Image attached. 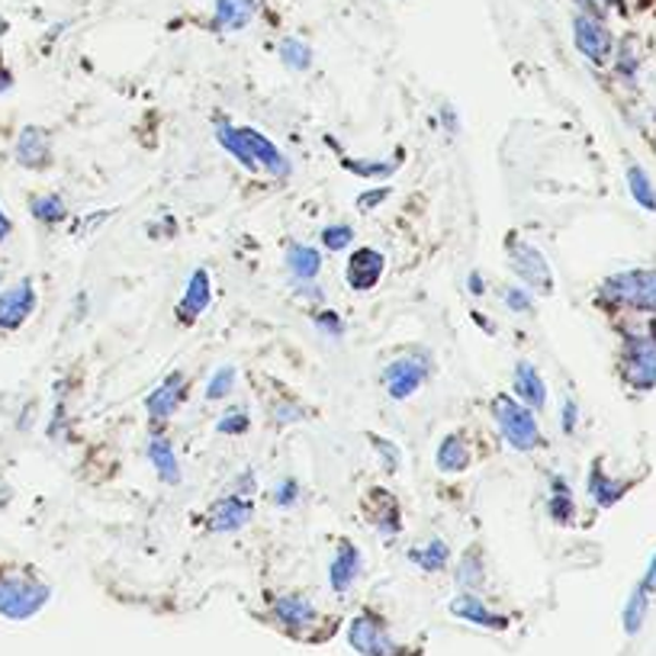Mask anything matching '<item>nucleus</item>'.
I'll return each mask as SVG.
<instances>
[{"mask_svg": "<svg viewBox=\"0 0 656 656\" xmlns=\"http://www.w3.org/2000/svg\"><path fill=\"white\" fill-rule=\"evenodd\" d=\"M598 299L611 309L624 312H641V315H656V271L634 267L621 271L601 281Z\"/></svg>", "mask_w": 656, "mask_h": 656, "instance_id": "f257e3e1", "label": "nucleus"}, {"mask_svg": "<svg viewBox=\"0 0 656 656\" xmlns=\"http://www.w3.org/2000/svg\"><path fill=\"white\" fill-rule=\"evenodd\" d=\"M492 418H496V428H499V434L505 438L509 448H515L522 454H535L544 448V431L537 425V413H532L525 403L499 393L492 399Z\"/></svg>", "mask_w": 656, "mask_h": 656, "instance_id": "f03ea898", "label": "nucleus"}, {"mask_svg": "<svg viewBox=\"0 0 656 656\" xmlns=\"http://www.w3.org/2000/svg\"><path fill=\"white\" fill-rule=\"evenodd\" d=\"M505 261H509L512 274L518 277V284L525 290H532V294H550L553 290V274H550L544 251L532 239H525L522 232L505 236Z\"/></svg>", "mask_w": 656, "mask_h": 656, "instance_id": "7ed1b4c3", "label": "nucleus"}, {"mask_svg": "<svg viewBox=\"0 0 656 656\" xmlns=\"http://www.w3.org/2000/svg\"><path fill=\"white\" fill-rule=\"evenodd\" d=\"M52 589L26 573H3L0 576V615L10 621H26L46 608Z\"/></svg>", "mask_w": 656, "mask_h": 656, "instance_id": "20e7f679", "label": "nucleus"}, {"mask_svg": "<svg viewBox=\"0 0 656 656\" xmlns=\"http://www.w3.org/2000/svg\"><path fill=\"white\" fill-rule=\"evenodd\" d=\"M621 377L631 390L647 393L656 386V332L631 329L621 345Z\"/></svg>", "mask_w": 656, "mask_h": 656, "instance_id": "39448f33", "label": "nucleus"}, {"mask_svg": "<svg viewBox=\"0 0 656 656\" xmlns=\"http://www.w3.org/2000/svg\"><path fill=\"white\" fill-rule=\"evenodd\" d=\"M431 367H434L431 351H409V355H399V358H393L383 367L380 383H383V390H386L390 399L406 403V399H413L418 390L428 383Z\"/></svg>", "mask_w": 656, "mask_h": 656, "instance_id": "423d86ee", "label": "nucleus"}, {"mask_svg": "<svg viewBox=\"0 0 656 656\" xmlns=\"http://www.w3.org/2000/svg\"><path fill=\"white\" fill-rule=\"evenodd\" d=\"M348 647L360 656H406V644H399L393 637V631L386 628V621L377 611H360L348 621Z\"/></svg>", "mask_w": 656, "mask_h": 656, "instance_id": "0eeeda50", "label": "nucleus"}, {"mask_svg": "<svg viewBox=\"0 0 656 656\" xmlns=\"http://www.w3.org/2000/svg\"><path fill=\"white\" fill-rule=\"evenodd\" d=\"M573 43H576L580 56H586L598 68L615 59V49H618L615 33L608 29V23L598 20V16H589V13H576L573 16Z\"/></svg>", "mask_w": 656, "mask_h": 656, "instance_id": "6e6552de", "label": "nucleus"}, {"mask_svg": "<svg viewBox=\"0 0 656 656\" xmlns=\"http://www.w3.org/2000/svg\"><path fill=\"white\" fill-rule=\"evenodd\" d=\"M251 518H254V502L244 499V496L229 492V496H223V499H216V502L210 505L203 525H206L210 535H236Z\"/></svg>", "mask_w": 656, "mask_h": 656, "instance_id": "1a4fd4ad", "label": "nucleus"}, {"mask_svg": "<svg viewBox=\"0 0 656 656\" xmlns=\"http://www.w3.org/2000/svg\"><path fill=\"white\" fill-rule=\"evenodd\" d=\"M271 615H274V621H277L287 634H294V637L309 634V631L319 624V608L306 596H299V593H284V596L274 598V601H271Z\"/></svg>", "mask_w": 656, "mask_h": 656, "instance_id": "9d476101", "label": "nucleus"}, {"mask_svg": "<svg viewBox=\"0 0 656 656\" xmlns=\"http://www.w3.org/2000/svg\"><path fill=\"white\" fill-rule=\"evenodd\" d=\"M386 274V254L380 248H355L348 254V264H345V281L355 294H370Z\"/></svg>", "mask_w": 656, "mask_h": 656, "instance_id": "9b49d317", "label": "nucleus"}, {"mask_svg": "<svg viewBox=\"0 0 656 656\" xmlns=\"http://www.w3.org/2000/svg\"><path fill=\"white\" fill-rule=\"evenodd\" d=\"M363 560H360V547L351 537H338L335 540V553L329 560V586L335 596H348L360 580Z\"/></svg>", "mask_w": 656, "mask_h": 656, "instance_id": "f8f14e48", "label": "nucleus"}, {"mask_svg": "<svg viewBox=\"0 0 656 656\" xmlns=\"http://www.w3.org/2000/svg\"><path fill=\"white\" fill-rule=\"evenodd\" d=\"M367 518H370L373 532L383 537V540H390V544L403 535V512H399V499H396L390 489H383V486H377V489H370V492H367Z\"/></svg>", "mask_w": 656, "mask_h": 656, "instance_id": "ddd939ff", "label": "nucleus"}, {"mask_svg": "<svg viewBox=\"0 0 656 656\" xmlns=\"http://www.w3.org/2000/svg\"><path fill=\"white\" fill-rule=\"evenodd\" d=\"M213 306V281H210V271L206 267H193L187 284H183V294L178 302V322L180 325H193L200 315H206Z\"/></svg>", "mask_w": 656, "mask_h": 656, "instance_id": "4468645a", "label": "nucleus"}, {"mask_svg": "<svg viewBox=\"0 0 656 656\" xmlns=\"http://www.w3.org/2000/svg\"><path fill=\"white\" fill-rule=\"evenodd\" d=\"M187 373L183 370H175V373H168L148 396H145V413L152 421H168V418L178 413L180 406H183V399H187Z\"/></svg>", "mask_w": 656, "mask_h": 656, "instance_id": "2eb2a0df", "label": "nucleus"}, {"mask_svg": "<svg viewBox=\"0 0 656 656\" xmlns=\"http://www.w3.org/2000/svg\"><path fill=\"white\" fill-rule=\"evenodd\" d=\"M36 287L33 281H20L7 290H0V329L16 332L33 312H36Z\"/></svg>", "mask_w": 656, "mask_h": 656, "instance_id": "dca6fc26", "label": "nucleus"}, {"mask_svg": "<svg viewBox=\"0 0 656 656\" xmlns=\"http://www.w3.org/2000/svg\"><path fill=\"white\" fill-rule=\"evenodd\" d=\"M448 611H451L454 618L474 624V628H482V631H509V624H512L509 615L489 608L477 593H461V596H454L451 598V605H448Z\"/></svg>", "mask_w": 656, "mask_h": 656, "instance_id": "f3484780", "label": "nucleus"}, {"mask_svg": "<svg viewBox=\"0 0 656 656\" xmlns=\"http://www.w3.org/2000/svg\"><path fill=\"white\" fill-rule=\"evenodd\" d=\"M241 135H244V142H248V148H251V155H254L261 171H267L271 178H290L294 175V162L264 132H258L251 126H241Z\"/></svg>", "mask_w": 656, "mask_h": 656, "instance_id": "a211bd4d", "label": "nucleus"}, {"mask_svg": "<svg viewBox=\"0 0 656 656\" xmlns=\"http://www.w3.org/2000/svg\"><path fill=\"white\" fill-rule=\"evenodd\" d=\"M512 390H515V399L525 403L532 413H544L547 409V383L540 377V370L535 367V360L522 358L512 370Z\"/></svg>", "mask_w": 656, "mask_h": 656, "instance_id": "6ab92c4d", "label": "nucleus"}, {"mask_svg": "<svg viewBox=\"0 0 656 656\" xmlns=\"http://www.w3.org/2000/svg\"><path fill=\"white\" fill-rule=\"evenodd\" d=\"M16 162L29 171H43L52 162V135L39 126H26L16 139Z\"/></svg>", "mask_w": 656, "mask_h": 656, "instance_id": "aec40b11", "label": "nucleus"}, {"mask_svg": "<svg viewBox=\"0 0 656 656\" xmlns=\"http://www.w3.org/2000/svg\"><path fill=\"white\" fill-rule=\"evenodd\" d=\"M145 454H148V464H152L155 477L162 479L165 486H180L183 470H180L178 448L171 444V438H165L162 431H155V434L148 438V448H145Z\"/></svg>", "mask_w": 656, "mask_h": 656, "instance_id": "412c9836", "label": "nucleus"}, {"mask_svg": "<svg viewBox=\"0 0 656 656\" xmlns=\"http://www.w3.org/2000/svg\"><path fill=\"white\" fill-rule=\"evenodd\" d=\"M474 464V451L467 444V438L461 431H451L438 441V451H434V467L448 477H457L464 474L467 467Z\"/></svg>", "mask_w": 656, "mask_h": 656, "instance_id": "4be33fe9", "label": "nucleus"}, {"mask_svg": "<svg viewBox=\"0 0 656 656\" xmlns=\"http://www.w3.org/2000/svg\"><path fill=\"white\" fill-rule=\"evenodd\" d=\"M254 13H258V0H216L210 26L216 33H241L244 26H251Z\"/></svg>", "mask_w": 656, "mask_h": 656, "instance_id": "5701e85b", "label": "nucleus"}, {"mask_svg": "<svg viewBox=\"0 0 656 656\" xmlns=\"http://www.w3.org/2000/svg\"><path fill=\"white\" fill-rule=\"evenodd\" d=\"M284 264H287L294 284H315V277L322 271V251L312 244H302V241H290Z\"/></svg>", "mask_w": 656, "mask_h": 656, "instance_id": "b1692460", "label": "nucleus"}, {"mask_svg": "<svg viewBox=\"0 0 656 656\" xmlns=\"http://www.w3.org/2000/svg\"><path fill=\"white\" fill-rule=\"evenodd\" d=\"M406 557H409V563L418 566L421 573H444V570L451 566V560H454L451 544H448L444 537H428L425 544L409 547Z\"/></svg>", "mask_w": 656, "mask_h": 656, "instance_id": "393cba45", "label": "nucleus"}, {"mask_svg": "<svg viewBox=\"0 0 656 656\" xmlns=\"http://www.w3.org/2000/svg\"><path fill=\"white\" fill-rule=\"evenodd\" d=\"M213 129H216V142L226 148L229 158H236L248 175H258V171H261L258 162H254V155H251V148H248V142H244V135H241L239 126H232V120H216Z\"/></svg>", "mask_w": 656, "mask_h": 656, "instance_id": "a878e982", "label": "nucleus"}, {"mask_svg": "<svg viewBox=\"0 0 656 656\" xmlns=\"http://www.w3.org/2000/svg\"><path fill=\"white\" fill-rule=\"evenodd\" d=\"M547 515H550V522H553V525H560V528L573 525V518H576V499H573V489H570L566 477H560V474H553V477H550Z\"/></svg>", "mask_w": 656, "mask_h": 656, "instance_id": "bb28decb", "label": "nucleus"}, {"mask_svg": "<svg viewBox=\"0 0 656 656\" xmlns=\"http://www.w3.org/2000/svg\"><path fill=\"white\" fill-rule=\"evenodd\" d=\"M586 486H589V496H593V502H596L598 509H611V505L628 492V482H624V479L608 477L605 467H601V461H596V464L589 467Z\"/></svg>", "mask_w": 656, "mask_h": 656, "instance_id": "cd10ccee", "label": "nucleus"}, {"mask_svg": "<svg viewBox=\"0 0 656 656\" xmlns=\"http://www.w3.org/2000/svg\"><path fill=\"white\" fill-rule=\"evenodd\" d=\"M454 583L461 586V593H477L486 583V563H482V550L479 547H467L457 560L454 570Z\"/></svg>", "mask_w": 656, "mask_h": 656, "instance_id": "c85d7f7f", "label": "nucleus"}, {"mask_svg": "<svg viewBox=\"0 0 656 656\" xmlns=\"http://www.w3.org/2000/svg\"><path fill=\"white\" fill-rule=\"evenodd\" d=\"M29 213L43 226H59V223L68 219V203L61 200L59 193H43V196L29 200Z\"/></svg>", "mask_w": 656, "mask_h": 656, "instance_id": "c756f323", "label": "nucleus"}, {"mask_svg": "<svg viewBox=\"0 0 656 656\" xmlns=\"http://www.w3.org/2000/svg\"><path fill=\"white\" fill-rule=\"evenodd\" d=\"M647 611H651V593L644 586H637L628 601H624V611H621V624H624V634H637L647 621Z\"/></svg>", "mask_w": 656, "mask_h": 656, "instance_id": "7c9ffc66", "label": "nucleus"}, {"mask_svg": "<svg viewBox=\"0 0 656 656\" xmlns=\"http://www.w3.org/2000/svg\"><path fill=\"white\" fill-rule=\"evenodd\" d=\"M342 168L351 171L355 178L363 180H390L396 175V162H383V158H342Z\"/></svg>", "mask_w": 656, "mask_h": 656, "instance_id": "2f4dec72", "label": "nucleus"}, {"mask_svg": "<svg viewBox=\"0 0 656 656\" xmlns=\"http://www.w3.org/2000/svg\"><path fill=\"white\" fill-rule=\"evenodd\" d=\"M277 56L284 61V68H290V71H309L312 68V46L309 43H302L297 36H287V39H281V46H277Z\"/></svg>", "mask_w": 656, "mask_h": 656, "instance_id": "473e14b6", "label": "nucleus"}, {"mask_svg": "<svg viewBox=\"0 0 656 656\" xmlns=\"http://www.w3.org/2000/svg\"><path fill=\"white\" fill-rule=\"evenodd\" d=\"M236 380H239V370L232 363H223L213 370V377L206 380V399L210 403H226L232 393H236Z\"/></svg>", "mask_w": 656, "mask_h": 656, "instance_id": "72a5a7b5", "label": "nucleus"}, {"mask_svg": "<svg viewBox=\"0 0 656 656\" xmlns=\"http://www.w3.org/2000/svg\"><path fill=\"white\" fill-rule=\"evenodd\" d=\"M628 187H631V196L637 200V206L656 213V187L641 165H631V168H628Z\"/></svg>", "mask_w": 656, "mask_h": 656, "instance_id": "f704fd0d", "label": "nucleus"}, {"mask_svg": "<svg viewBox=\"0 0 656 656\" xmlns=\"http://www.w3.org/2000/svg\"><path fill=\"white\" fill-rule=\"evenodd\" d=\"M367 441H370V448L377 451L380 467H383L386 474H399V467H403V451H399V444L390 441V438H383V434H367Z\"/></svg>", "mask_w": 656, "mask_h": 656, "instance_id": "c9c22d12", "label": "nucleus"}, {"mask_svg": "<svg viewBox=\"0 0 656 656\" xmlns=\"http://www.w3.org/2000/svg\"><path fill=\"white\" fill-rule=\"evenodd\" d=\"M499 299H502V306H505L509 312H515V315H532V312H535V297H532V290H525L522 284H502V287H499Z\"/></svg>", "mask_w": 656, "mask_h": 656, "instance_id": "e433bc0d", "label": "nucleus"}, {"mask_svg": "<svg viewBox=\"0 0 656 656\" xmlns=\"http://www.w3.org/2000/svg\"><path fill=\"white\" fill-rule=\"evenodd\" d=\"M216 431L219 434H229V438H241L251 431V413L244 406H229L223 416L216 418Z\"/></svg>", "mask_w": 656, "mask_h": 656, "instance_id": "4c0bfd02", "label": "nucleus"}, {"mask_svg": "<svg viewBox=\"0 0 656 656\" xmlns=\"http://www.w3.org/2000/svg\"><path fill=\"white\" fill-rule=\"evenodd\" d=\"M319 241H322L325 251H348V248L355 244V226H348V223H332V226L322 229Z\"/></svg>", "mask_w": 656, "mask_h": 656, "instance_id": "58836bf2", "label": "nucleus"}, {"mask_svg": "<svg viewBox=\"0 0 656 656\" xmlns=\"http://www.w3.org/2000/svg\"><path fill=\"white\" fill-rule=\"evenodd\" d=\"M312 325H315L319 335H325V338H345V319H342L335 309H329V306H319V309L312 312Z\"/></svg>", "mask_w": 656, "mask_h": 656, "instance_id": "ea45409f", "label": "nucleus"}, {"mask_svg": "<svg viewBox=\"0 0 656 656\" xmlns=\"http://www.w3.org/2000/svg\"><path fill=\"white\" fill-rule=\"evenodd\" d=\"M615 71H618V77H624V81H634L637 77V68H641V59H637V52L631 49V43H621L618 49H615Z\"/></svg>", "mask_w": 656, "mask_h": 656, "instance_id": "a19ab883", "label": "nucleus"}, {"mask_svg": "<svg viewBox=\"0 0 656 656\" xmlns=\"http://www.w3.org/2000/svg\"><path fill=\"white\" fill-rule=\"evenodd\" d=\"M580 13H589L598 20H608L611 13H624V0H573Z\"/></svg>", "mask_w": 656, "mask_h": 656, "instance_id": "79ce46f5", "label": "nucleus"}, {"mask_svg": "<svg viewBox=\"0 0 656 656\" xmlns=\"http://www.w3.org/2000/svg\"><path fill=\"white\" fill-rule=\"evenodd\" d=\"M299 496H302V486H299V479L294 477L281 479V482L274 486V505H277V509H294L299 502Z\"/></svg>", "mask_w": 656, "mask_h": 656, "instance_id": "37998d69", "label": "nucleus"}, {"mask_svg": "<svg viewBox=\"0 0 656 656\" xmlns=\"http://www.w3.org/2000/svg\"><path fill=\"white\" fill-rule=\"evenodd\" d=\"M576 428H580V406H576V399H563V406H560V431L563 434H576Z\"/></svg>", "mask_w": 656, "mask_h": 656, "instance_id": "c03bdc74", "label": "nucleus"}, {"mask_svg": "<svg viewBox=\"0 0 656 656\" xmlns=\"http://www.w3.org/2000/svg\"><path fill=\"white\" fill-rule=\"evenodd\" d=\"M386 196H390V187H377V190H367V193H360V196H358V210H360V213H370V210H377L380 203H386Z\"/></svg>", "mask_w": 656, "mask_h": 656, "instance_id": "a18cd8bd", "label": "nucleus"}, {"mask_svg": "<svg viewBox=\"0 0 656 656\" xmlns=\"http://www.w3.org/2000/svg\"><path fill=\"white\" fill-rule=\"evenodd\" d=\"M254 489H258V477H254V470H241L239 477H236L232 492H236V496H244V499H251Z\"/></svg>", "mask_w": 656, "mask_h": 656, "instance_id": "49530a36", "label": "nucleus"}, {"mask_svg": "<svg viewBox=\"0 0 656 656\" xmlns=\"http://www.w3.org/2000/svg\"><path fill=\"white\" fill-rule=\"evenodd\" d=\"M306 416V413H302V409H294V406H290V403H281V406H277V409H274V418H277V421H281V425H290V421H299V418Z\"/></svg>", "mask_w": 656, "mask_h": 656, "instance_id": "de8ad7c7", "label": "nucleus"}, {"mask_svg": "<svg viewBox=\"0 0 656 656\" xmlns=\"http://www.w3.org/2000/svg\"><path fill=\"white\" fill-rule=\"evenodd\" d=\"M467 294H470L474 299L486 297V281H482L479 271H470V274H467Z\"/></svg>", "mask_w": 656, "mask_h": 656, "instance_id": "09e8293b", "label": "nucleus"}, {"mask_svg": "<svg viewBox=\"0 0 656 656\" xmlns=\"http://www.w3.org/2000/svg\"><path fill=\"white\" fill-rule=\"evenodd\" d=\"M297 297L302 302H325V294L315 284H297Z\"/></svg>", "mask_w": 656, "mask_h": 656, "instance_id": "8fccbe9b", "label": "nucleus"}, {"mask_svg": "<svg viewBox=\"0 0 656 656\" xmlns=\"http://www.w3.org/2000/svg\"><path fill=\"white\" fill-rule=\"evenodd\" d=\"M441 126H444L448 132H457V129H461V117H457V110H454L451 104L441 107Z\"/></svg>", "mask_w": 656, "mask_h": 656, "instance_id": "3c124183", "label": "nucleus"}, {"mask_svg": "<svg viewBox=\"0 0 656 656\" xmlns=\"http://www.w3.org/2000/svg\"><path fill=\"white\" fill-rule=\"evenodd\" d=\"M474 322H477V325H482V332H486V335H496V322H492L489 315H482L479 309H474Z\"/></svg>", "mask_w": 656, "mask_h": 656, "instance_id": "603ef678", "label": "nucleus"}, {"mask_svg": "<svg viewBox=\"0 0 656 656\" xmlns=\"http://www.w3.org/2000/svg\"><path fill=\"white\" fill-rule=\"evenodd\" d=\"M10 232H13V223H10V219H7V213L0 210V241L7 239Z\"/></svg>", "mask_w": 656, "mask_h": 656, "instance_id": "864d4df0", "label": "nucleus"}]
</instances>
